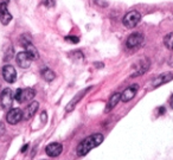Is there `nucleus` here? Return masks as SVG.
Listing matches in <instances>:
<instances>
[{
    "label": "nucleus",
    "instance_id": "obj_27",
    "mask_svg": "<svg viewBox=\"0 0 173 160\" xmlns=\"http://www.w3.org/2000/svg\"><path fill=\"white\" fill-rule=\"evenodd\" d=\"M42 121H43V122L46 121V112H43V113H42Z\"/></svg>",
    "mask_w": 173,
    "mask_h": 160
},
{
    "label": "nucleus",
    "instance_id": "obj_29",
    "mask_svg": "<svg viewBox=\"0 0 173 160\" xmlns=\"http://www.w3.org/2000/svg\"><path fill=\"white\" fill-rule=\"evenodd\" d=\"M27 147H28V145H27V144H26V145H24V147L21 148V152H23V153H24V152H26V149H27Z\"/></svg>",
    "mask_w": 173,
    "mask_h": 160
},
{
    "label": "nucleus",
    "instance_id": "obj_4",
    "mask_svg": "<svg viewBox=\"0 0 173 160\" xmlns=\"http://www.w3.org/2000/svg\"><path fill=\"white\" fill-rule=\"evenodd\" d=\"M13 99L14 95L12 92V90L10 88H5L1 92V96H0V102H1V107L4 109H10L12 107L13 103Z\"/></svg>",
    "mask_w": 173,
    "mask_h": 160
},
{
    "label": "nucleus",
    "instance_id": "obj_7",
    "mask_svg": "<svg viewBox=\"0 0 173 160\" xmlns=\"http://www.w3.org/2000/svg\"><path fill=\"white\" fill-rule=\"evenodd\" d=\"M138 90H139V85L138 84L129 85L128 88H126L121 92V101L122 102H129L132 99H134V96L136 95Z\"/></svg>",
    "mask_w": 173,
    "mask_h": 160
},
{
    "label": "nucleus",
    "instance_id": "obj_2",
    "mask_svg": "<svg viewBox=\"0 0 173 160\" xmlns=\"http://www.w3.org/2000/svg\"><path fill=\"white\" fill-rule=\"evenodd\" d=\"M150 67H151V60H150L148 58L143 57V58L139 59V60L134 64V65H133L134 71H133V74H132V77H136V76L143 75L145 73L148 71Z\"/></svg>",
    "mask_w": 173,
    "mask_h": 160
},
{
    "label": "nucleus",
    "instance_id": "obj_11",
    "mask_svg": "<svg viewBox=\"0 0 173 160\" xmlns=\"http://www.w3.org/2000/svg\"><path fill=\"white\" fill-rule=\"evenodd\" d=\"M63 151V146L58 142H52L50 145L46 146L45 148V152L49 156H52V158H56V156H58Z\"/></svg>",
    "mask_w": 173,
    "mask_h": 160
},
{
    "label": "nucleus",
    "instance_id": "obj_23",
    "mask_svg": "<svg viewBox=\"0 0 173 160\" xmlns=\"http://www.w3.org/2000/svg\"><path fill=\"white\" fill-rule=\"evenodd\" d=\"M94 1H95V4L100 5L101 7H107L108 6V3H106L104 0H94Z\"/></svg>",
    "mask_w": 173,
    "mask_h": 160
},
{
    "label": "nucleus",
    "instance_id": "obj_15",
    "mask_svg": "<svg viewBox=\"0 0 173 160\" xmlns=\"http://www.w3.org/2000/svg\"><path fill=\"white\" fill-rule=\"evenodd\" d=\"M38 107H39V103H38V102H36V101L31 102V103H30V106H27V108H26V109H25V112H24V119H25V120L31 119V117L36 114V112H37Z\"/></svg>",
    "mask_w": 173,
    "mask_h": 160
},
{
    "label": "nucleus",
    "instance_id": "obj_12",
    "mask_svg": "<svg viewBox=\"0 0 173 160\" xmlns=\"http://www.w3.org/2000/svg\"><path fill=\"white\" fill-rule=\"evenodd\" d=\"M172 80H173V74L164 73V74H160L159 76H157L154 78V81L152 82V85H153V88H158V87H160V85H162V84H165V83H167Z\"/></svg>",
    "mask_w": 173,
    "mask_h": 160
},
{
    "label": "nucleus",
    "instance_id": "obj_6",
    "mask_svg": "<svg viewBox=\"0 0 173 160\" xmlns=\"http://www.w3.org/2000/svg\"><path fill=\"white\" fill-rule=\"evenodd\" d=\"M24 117V112L19 108H13L11 109L7 115H6V120L10 124H17L21 119Z\"/></svg>",
    "mask_w": 173,
    "mask_h": 160
},
{
    "label": "nucleus",
    "instance_id": "obj_26",
    "mask_svg": "<svg viewBox=\"0 0 173 160\" xmlns=\"http://www.w3.org/2000/svg\"><path fill=\"white\" fill-rule=\"evenodd\" d=\"M168 65L173 68V55H172V56L168 58Z\"/></svg>",
    "mask_w": 173,
    "mask_h": 160
},
{
    "label": "nucleus",
    "instance_id": "obj_9",
    "mask_svg": "<svg viewBox=\"0 0 173 160\" xmlns=\"http://www.w3.org/2000/svg\"><path fill=\"white\" fill-rule=\"evenodd\" d=\"M16 60H17V64L20 67V68H23V69H27V68H30V65H31V58H30V56H28L25 51H23V52H19V53H17V57H16Z\"/></svg>",
    "mask_w": 173,
    "mask_h": 160
},
{
    "label": "nucleus",
    "instance_id": "obj_18",
    "mask_svg": "<svg viewBox=\"0 0 173 160\" xmlns=\"http://www.w3.org/2000/svg\"><path fill=\"white\" fill-rule=\"evenodd\" d=\"M164 44L165 46L168 49V50H172L173 51V32H171V33L166 35L165 38H164Z\"/></svg>",
    "mask_w": 173,
    "mask_h": 160
},
{
    "label": "nucleus",
    "instance_id": "obj_5",
    "mask_svg": "<svg viewBox=\"0 0 173 160\" xmlns=\"http://www.w3.org/2000/svg\"><path fill=\"white\" fill-rule=\"evenodd\" d=\"M143 44V36L141 33H133L127 38L126 45L128 49H138Z\"/></svg>",
    "mask_w": 173,
    "mask_h": 160
},
{
    "label": "nucleus",
    "instance_id": "obj_20",
    "mask_svg": "<svg viewBox=\"0 0 173 160\" xmlns=\"http://www.w3.org/2000/svg\"><path fill=\"white\" fill-rule=\"evenodd\" d=\"M65 41L70 42V43H74V44H77L79 42L78 37H75V36H68V37H65Z\"/></svg>",
    "mask_w": 173,
    "mask_h": 160
},
{
    "label": "nucleus",
    "instance_id": "obj_30",
    "mask_svg": "<svg viewBox=\"0 0 173 160\" xmlns=\"http://www.w3.org/2000/svg\"><path fill=\"white\" fill-rule=\"evenodd\" d=\"M95 67H99V68H102L103 64L102 63H95Z\"/></svg>",
    "mask_w": 173,
    "mask_h": 160
},
{
    "label": "nucleus",
    "instance_id": "obj_22",
    "mask_svg": "<svg viewBox=\"0 0 173 160\" xmlns=\"http://www.w3.org/2000/svg\"><path fill=\"white\" fill-rule=\"evenodd\" d=\"M43 3H44V5L46 6V7H53L55 6V0H43Z\"/></svg>",
    "mask_w": 173,
    "mask_h": 160
},
{
    "label": "nucleus",
    "instance_id": "obj_10",
    "mask_svg": "<svg viewBox=\"0 0 173 160\" xmlns=\"http://www.w3.org/2000/svg\"><path fill=\"white\" fill-rule=\"evenodd\" d=\"M11 20H12V14L9 12L7 3L3 1L0 4V21H1L3 25H7Z\"/></svg>",
    "mask_w": 173,
    "mask_h": 160
},
{
    "label": "nucleus",
    "instance_id": "obj_8",
    "mask_svg": "<svg viewBox=\"0 0 173 160\" xmlns=\"http://www.w3.org/2000/svg\"><path fill=\"white\" fill-rule=\"evenodd\" d=\"M3 77L7 83H14L17 80V71L12 65H5L3 68Z\"/></svg>",
    "mask_w": 173,
    "mask_h": 160
},
{
    "label": "nucleus",
    "instance_id": "obj_17",
    "mask_svg": "<svg viewBox=\"0 0 173 160\" xmlns=\"http://www.w3.org/2000/svg\"><path fill=\"white\" fill-rule=\"evenodd\" d=\"M42 77H43L46 82H52V81L56 78V74H55L52 70H50L49 68H44V69L42 70Z\"/></svg>",
    "mask_w": 173,
    "mask_h": 160
},
{
    "label": "nucleus",
    "instance_id": "obj_1",
    "mask_svg": "<svg viewBox=\"0 0 173 160\" xmlns=\"http://www.w3.org/2000/svg\"><path fill=\"white\" fill-rule=\"evenodd\" d=\"M103 139H104V137H103L101 133H95V134L89 135L88 138L83 139V140L78 144V146H77V148H76L77 155L83 156V155H85V154H88L91 149H94L95 147L100 146V145L103 142Z\"/></svg>",
    "mask_w": 173,
    "mask_h": 160
},
{
    "label": "nucleus",
    "instance_id": "obj_19",
    "mask_svg": "<svg viewBox=\"0 0 173 160\" xmlns=\"http://www.w3.org/2000/svg\"><path fill=\"white\" fill-rule=\"evenodd\" d=\"M14 99L17 100V102L21 103L23 102V89H17L16 94H14Z\"/></svg>",
    "mask_w": 173,
    "mask_h": 160
},
{
    "label": "nucleus",
    "instance_id": "obj_28",
    "mask_svg": "<svg viewBox=\"0 0 173 160\" xmlns=\"http://www.w3.org/2000/svg\"><path fill=\"white\" fill-rule=\"evenodd\" d=\"M169 106H171V108L173 109V95L171 96V99H169Z\"/></svg>",
    "mask_w": 173,
    "mask_h": 160
},
{
    "label": "nucleus",
    "instance_id": "obj_3",
    "mask_svg": "<svg viewBox=\"0 0 173 160\" xmlns=\"http://www.w3.org/2000/svg\"><path fill=\"white\" fill-rule=\"evenodd\" d=\"M140 20H141V14H140L138 11L133 10V11H129V12L123 17L122 23H123V25H125L127 28H133V27H135V26L140 23Z\"/></svg>",
    "mask_w": 173,
    "mask_h": 160
},
{
    "label": "nucleus",
    "instance_id": "obj_16",
    "mask_svg": "<svg viewBox=\"0 0 173 160\" xmlns=\"http://www.w3.org/2000/svg\"><path fill=\"white\" fill-rule=\"evenodd\" d=\"M35 96H36V91H35V89H32V88L23 89V102L32 100V99L35 97Z\"/></svg>",
    "mask_w": 173,
    "mask_h": 160
},
{
    "label": "nucleus",
    "instance_id": "obj_24",
    "mask_svg": "<svg viewBox=\"0 0 173 160\" xmlns=\"http://www.w3.org/2000/svg\"><path fill=\"white\" fill-rule=\"evenodd\" d=\"M4 133H5V124L3 121H0V138L4 135Z\"/></svg>",
    "mask_w": 173,
    "mask_h": 160
},
{
    "label": "nucleus",
    "instance_id": "obj_25",
    "mask_svg": "<svg viewBox=\"0 0 173 160\" xmlns=\"http://www.w3.org/2000/svg\"><path fill=\"white\" fill-rule=\"evenodd\" d=\"M158 110H159V115H162V114H165V112H166L165 107H159Z\"/></svg>",
    "mask_w": 173,
    "mask_h": 160
},
{
    "label": "nucleus",
    "instance_id": "obj_21",
    "mask_svg": "<svg viewBox=\"0 0 173 160\" xmlns=\"http://www.w3.org/2000/svg\"><path fill=\"white\" fill-rule=\"evenodd\" d=\"M12 57H13V48L11 46V48H9V51H7L6 56H5V60H10Z\"/></svg>",
    "mask_w": 173,
    "mask_h": 160
},
{
    "label": "nucleus",
    "instance_id": "obj_14",
    "mask_svg": "<svg viewBox=\"0 0 173 160\" xmlns=\"http://www.w3.org/2000/svg\"><path fill=\"white\" fill-rule=\"evenodd\" d=\"M120 101H121V94H120V92L113 94V95L110 96V99H109L108 103H107V107H106V110H104V112H106V113L110 112L113 108H115V106H116Z\"/></svg>",
    "mask_w": 173,
    "mask_h": 160
},
{
    "label": "nucleus",
    "instance_id": "obj_13",
    "mask_svg": "<svg viewBox=\"0 0 173 160\" xmlns=\"http://www.w3.org/2000/svg\"><path fill=\"white\" fill-rule=\"evenodd\" d=\"M91 89V87H89V88H86V89H84V90H82V91H79L76 96H75V97L68 103V106H67V108H65V110L67 112H72L74 109H75V107H76V105L82 100V97H83V96L86 94V92H88L89 90Z\"/></svg>",
    "mask_w": 173,
    "mask_h": 160
}]
</instances>
